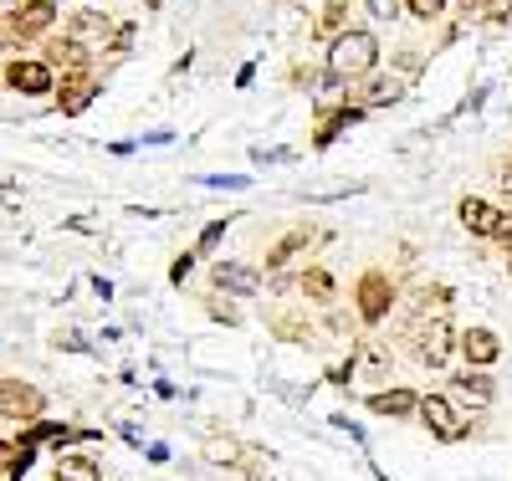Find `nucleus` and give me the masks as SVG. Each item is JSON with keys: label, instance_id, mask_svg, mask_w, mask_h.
I'll use <instances>...</instances> for the list:
<instances>
[{"label": "nucleus", "instance_id": "nucleus-1", "mask_svg": "<svg viewBox=\"0 0 512 481\" xmlns=\"http://www.w3.org/2000/svg\"><path fill=\"white\" fill-rule=\"evenodd\" d=\"M374 57H379V41H374L369 31H344V36L328 47V72L349 82V77H364V72L374 67Z\"/></svg>", "mask_w": 512, "mask_h": 481}, {"label": "nucleus", "instance_id": "nucleus-2", "mask_svg": "<svg viewBox=\"0 0 512 481\" xmlns=\"http://www.w3.org/2000/svg\"><path fill=\"white\" fill-rule=\"evenodd\" d=\"M451 348H456V333H451L446 313L415 323V359H420L425 369H441V364L451 359Z\"/></svg>", "mask_w": 512, "mask_h": 481}, {"label": "nucleus", "instance_id": "nucleus-3", "mask_svg": "<svg viewBox=\"0 0 512 481\" xmlns=\"http://www.w3.org/2000/svg\"><path fill=\"white\" fill-rule=\"evenodd\" d=\"M354 302H359V318L374 328V323L390 318V308H395V282L384 272H364L359 287H354Z\"/></svg>", "mask_w": 512, "mask_h": 481}, {"label": "nucleus", "instance_id": "nucleus-4", "mask_svg": "<svg viewBox=\"0 0 512 481\" xmlns=\"http://www.w3.org/2000/svg\"><path fill=\"white\" fill-rule=\"evenodd\" d=\"M415 415H420V425L431 430L436 441H461V435H466V420H456V410H451L446 395H425Z\"/></svg>", "mask_w": 512, "mask_h": 481}, {"label": "nucleus", "instance_id": "nucleus-5", "mask_svg": "<svg viewBox=\"0 0 512 481\" xmlns=\"http://www.w3.org/2000/svg\"><path fill=\"white\" fill-rule=\"evenodd\" d=\"M210 282H216L221 292H231V297H256L262 292V277H256L246 261H216V267H210Z\"/></svg>", "mask_w": 512, "mask_h": 481}, {"label": "nucleus", "instance_id": "nucleus-6", "mask_svg": "<svg viewBox=\"0 0 512 481\" xmlns=\"http://www.w3.org/2000/svg\"><path fill=\"white\" fill-rule=\"evenodd\" d=\"M0 415H11V420L41 415V389H31L21 379H0Z\"/></svg>", "mask_w": 512, "mask_h": 481}, {"label": "nucleus", "instance_id": "nucleus-7", "mask_svg": "<svg viewBox=\"0 0 512 481\" xmlns=\"http://www.w3.org/2000/svg\"><path fill=\"white\" fill-rule=\"evenodd\" d=\"M456 348L466 354V364H472V369H487V364H497V354H502V338H497L492 328H466V333L456 338Z\"/></svg>", "mask_w": 512, "mask_h": 481}, {"label": "nucleus", "instance_id": "nucleus-8", "mask_svg": "<svg viewBox=\"0 0 512 481\" xmlns=\"http://www.w3.org/2000/svg\"><path fill=\"white\" fill-rule=\"evenodd\" d=\"M461 226L472 231V236H497L502 231V210H492L487 200H461Z\"/></svg>", "mask_w": 512, "mask_h": 481}, {"label": "nucleus", "instance_id": "nucleus-9", "mask_svg": "<svg viewBox=\"0 0 512 481\" xmlns=\"http://www.w3.org/2000/svg\"><path fill=\"white\" fill-rule=\"evenodd\" d=\"M6 77H11V87H21V93H31V98L52 93V67L47 62H16Z\"/></svg>", "mask_w": 512, "mask_h": 481}, {"label": "nucleus", "instance_id": "nucleus-10", "mask_svg": "<svg viewBox=\"0 0 512 481\" xmlns=\"http://www.w3.org/2000/svg\"><path fill=\"white\" fill-rule=\"evenodd\" d=\"M369 410L374 415H415L420 410V395H415V389H379V395H369Z\"/></svg>", "mask_w": 512, "mask_h": 481}, {"label": "nucleus", "instance_id": "nucleus-11", "mask_svg": "<svg viewBox=\"0 0 512 481\" xmlns=\"http://www.w3.org/2000/svg\"><path fill=\"white\" fill-rule=\"evenodd\" d=\"M451 389H456L461 400H472V405H492V395H497L492 379H487L482 369H461V374L451 379Z\"/></svg>", "mask_w": 512, "mask_h": 481}, {"label": "nucleus", "instance_id": "nucleus-12", "mask_svg": "<svg viewBox=\"0 0 512 481\" xmlns=\"http://www.w3.org/2000/svg\"><path fill=\"white\" fill-rule=\"evenodd\" d=\"M52 481H103V466L93 456H62L57 471H52Z\"/></svg>", "mask_w": 512, "mask_h": 481}, {"label": "nucleus", "instance_id": "nucleus-13", "mask_svg": "<svg viewBox=\"0 0 512 481\" xmlns=\"http://www.w3.org/2000/svg\"><path fill=\"white\" fill-rule=\"evenodd\" d=\"M303 297H308V302H318V308H328V302L338 297L333 272H328V267H308V272H303Z\"/></svg>", "mask_w": 512, "mask_h": 481}, {"label": "nucleus", "instance_id": "nucleus-14", "mask_svg": "<svg viewBox=\"0 0 512 481\" xmlns=\"http://www.w3.org/2000/svg\"><path fill=\"white\" fill-rule=\"evenodd\" d=\"M272 333L282 343H313V323L303 313H272Z\"/></svg>", "mask_w": 512, "mask_h": 481}, {"label": "nucleus", "instance_id": "nucleus-15", "mask_svg": "<svg viewBox=\"0 0 512 481\" xmlns=\"http://www.w3.org/2000/svg\"><path fill=\"white\" fill-rule=\"evenodd\" d=\"M359 118H364V108H338V113H328V118L318 123V139H313V144H318V149H328V144H333L338 134H344V128H354Z\"/></svg>", "mask_w": 512, "mask_h": 481}, {"label": "nucleus", "instance_id": "nucleus-16", "mask_svg": "<svg viewBox=\"0 0 512 481\" xmlns=\"http://www.w3.org/2000/svg\"><path fill=\"white\" fill-rule=\"evenodd\" d=\"M308 241H313V231H308V226H297V231H287V236H282V241H277V246L267 251V267H272V272H277V267H287V261H292L297 251H303Z\"/></svg>", "mask_w": 512, "mask_h": 481}, {"label": "nucleus", "instance_id": "nucleus-17", "mask_svg": "<svg viewBox=\"0 0 512 481\" xmlns=\"http://www.w3.org/2000/svg\"><path fill=\"white\" fill-rule=\"evenodd\" d=\"M400 93H405V87H400L395 77H374V82L364 87V103H369V108H390V103H400Z\"/></svg>", "mask_w": 512, "mask_h": 481}, {"label": "nucleus", "instance_id": "nucleus-18", "mask_svg": "<svg viewBox=\"0 0 512 481\" xmlns=\"http://www.w3.org/2000/svg\"><path fill=\"white\" fill-rule=\"evenodd\" d=\"M52 11H57L52 0H31V6L21 11V31H26V36H31V31H41V26L52 21Z\"/></svg>", "mask_w": 512, "mask_h": 481}, {"label": "nucleus", "instance_id": "nucleus-19", "mask_svg": "<svg viewBox=\"0 0 512 481\" xmlns=\"http://www.w3.org/2000/svg\"><path fill=\"white\" fill-rule=\"evenodd\" d=\"M205 456H210V461H216V466H231V461L241 456V446H236V441H231V435H226V441H205Z\"/></svg>", "mask_w": 512, "mask_h": 481}, {"label": "nucleus", "instance_id": "nucleus-20", "mask_svg": "<svg viewBox=\"0 0 512 481\" xmlns=\"http://www.w3.org/2000/svg\"><path fill=\"white\" fill-rule=\"evenodd\" d=\"M410 6V16H420V21H436L441 11H446V0H405Z\"/></svg>", "mask_w": 512, "mask_h": 481}, {"label": "nucleus", "instance_id": "nucleus-21", "mask_svg": "<svg viewBox=\"0 0 512 481\" xmlns=\"http://www.w3.org/2000/svg\"><path fill=\"white\" fill-rule=\"evenodd\" d=\"M344 0H328V11H323V21H318V31H338V26H344Z\"/></svg>", "mask_w": 512, "mask_h": 481}, {"label": "nucleus", "instance_id": "nucleus-22", "mask_svg": "<svg viewBox=\"0 0 512 481\" xmlns=\"http://www.w3.org/2000/svg\"><path fill=\"white\" fill-rule=\"evenodd\" d=\"M226 226H231V221H210V226L200 231V251H216V246H221V236H226Z\"/></svg>", "mask_w": 512, "mask_h": 481}, {"label": "nucleus", "instance_id": "nucleus-23", "mask_svg": "<svg viewBox=\"0 0 512 481\" xmlns=\"http://www.w3.org/2000/svg\"><path fill=\"white\" fill-rule=\"evenodd\" d=\"M482 16L487 21H512V0H482Z\"/></svg>", "mask_w": 512, "mask_h": 481}, {"label": "nucleus", "instance_id": "nucleus-24", "mask_svg": "<svg viewBox=\"0 0 512 481\" xmlns=\"http://www.w3.org/2000/svg\"><path fill=\"white\" fill-rule=\"evenodd\" d=\"M384 364H390V359H384V348L369 343V348H364V369H369V374H384Z\"/></svg>", "mask_w": 512, "mask_h": 481}, {"label": "nucleus", "instance_id": "nucleus-25", "mask_svg": "<svg viewBox=\"0 0 512 481\" xmlns=\"http://www.w3.org/2000/svg\"><path fill=\"white\" fill-rule=\"evenodd\" d=\"M190 267H195V251H185V256L175 261V267H169V282H175V287H180V282L190 277Z\"/></svg>", "mask_w": 512, "mask_h": 481}, {"label": "nucleus", "instance_id": "nucleus-26", "mask_svg": "<svg viewBox=\"0 0 512 481\" xmlns=\"http://www.w3.org/2000/svg\"><path fill=\"white\" fill-rule=\"evenodd\" d=\"M369 11H374L379 21H395V11H400V0H369Z\"/></svg>", "mask_w": 512, "mask_h": 481}, {"label": "nucleus", "instance_id": "nucleus-27", "mask_svg": "<svg viewBox=\"0 0 512 481\" xmlns=\"http://www.w3.org/2000/svg\"><path fill=\"white\" fill-rule=\"evenodd\" d=\"M16 451L21 446H0V471H16Z\"/></svg>", "mask_w": 512, "mask_h": 481}, {"label": "nucleus", "instance_id": "nucleus-28", "mask_svg": "<svg viewBox=\"0 0 512 481\" xmlns=\"http://www.w3.org/2000/svg\"><path fill=\"white\" fill-rule=\"evenodd\" d=\"M210 313L226 318V323H236V308H226V302H216V297H210Z\"/></svg>", "mask_w": 512, "mask_h": 481}, {"label": "nucleus", "instance_id": "nucleus-29", "mask_svg": "<svg viewBox=\"0 0 512 481\" xmlns=\"http://www.w3.org/2000/svg\"><path fill=\"white\" fill-rule=\"evenodd\" d=\"M497 236H502V241H507V251H512V210L502 215V231H497Z\"/></svg>", "mask_w": 512, "mask_h": 481}, {"label": "nucleus", "instance_id": "nucleus-30", "mask_svg": "<svg viewBox=\"0 0 512 481\" xmlns=\"http://www.w3.org/2000/svg\"><path fill=\"white\" fill-rule=\"evenodd\" d=\"M507 272H512V251H507Z\"/></svg>", "mask_w": 512, "mask_h": 481}]
</instances>
